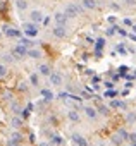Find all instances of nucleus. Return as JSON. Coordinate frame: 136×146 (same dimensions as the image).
Returning a JSON list of instances; mask_svg holds the SVG:
<instances>
[{"mask_svg":"<svg viewBox=\"0 0 136 146\" xmlns=\"http://www.w3.org/2000/svg\"><path fill=\"white\" fill-rule=\"evenodd\" d=\"M62 11L69 16V19H73V17H78L79 14H83L86 9L83 7V4H78V2H76V4H65Z\"/></svg>","mask_w":136,"mask_h":146,"instance_id":"1","label":"nucleus"},{"mask_svg":"<svg viewBox=\"0 0 136 146\" xmlns=\"http://www.w3.org/2000/svg\"><path fill=\"white\" fill-rule=\"evenodd\" d=\"M28 52H29V48L24 46V45H16V46L11 50V53L14 55L16 62H19V60H23L24 57H28Z\"/></svg>","mask_w":136,"mask_h":146,"instance_id":"2","label":"nucleus"},{"mask_svg":"<svg viewBox=\"0 0 136 146\" xmlns=\"http://www.w3.org/2000/svg\"><path fill=\"white\" fill-rule=\"evenodd\" d=\"M2 33H4V36H7V38H23V33H21L19 29L9 26V24H4V26H2Z\"/></svg>","mask_w":136,"mask_h":146,"instance_id":"3","label":"nucleus"},{"mask_svg":"<svg viewBox=\"0 0 136 146\" xmlns=\"http://www.w3.org/2000/svg\"><path fill=\"white\" fill-rule=\"evenodd\" d=\"M53 21L57 26H67V23H69V16H67L64 11H59L53 14Z\"/></svg>","mask_w":136,"mask_h":146,"instance_id":"4","label":"nucleus"},{"mask_svg":"<svg viewBox=\"0 0 136 146\" xmlns=\"http://www.w3.org/2000/svg\"><path fill=\"white\" fill-rule=\"evenodd\" d=\"M48 84H52V86H62L64 84V76L60 74V72L53 70L52 74H50V78H48Z\"/></svg>","mask_w":136,"mask_h":146,"instance_id":"5","label":"nucleus"},{"mask_svg":"<svg viewBox=\"0 0 136 146\" xmlns=\"http://www.w3.org/2000/svg\"><path fill=\"white\" fill-rule=\"evenodd\" d=\"M83 112H85V115H86L88 119H91V120H97V117L100 115V113H98V108H97V107H91V105H85Z\"/></svg>","mask_w":136,"mask_h":146,"instance_id":"6","label":"nucleus"},{"mask_svg":"<svg viewBox=\"0 0 136 146\" xmlns=\"http://www.w3.org/2000/svg\"><path fill=\"white\" fill-rule=\"evenodd\" d=\"M43 19H45V16H43V12H41V11H38V9H33V11L29 12V21H31V23H36V24H40V23H43Z\"/></svg>","mask_w":136,"mask_h":146,"instance_id":"7","label":"nucleus"},{"mask_svg":"<svg viewBox=\"0 0 136 146\" xmlns=\"http://www.w3.org/2000/svg\"><path fill=\"white\" fill-rule=\"evenodd\" d=\"M52 35H53L55 38H59V40H64V38L67 36V28H65V26H55V28L52 29Z\"/></svg>","mask_w":136,"mask_h":146,"instance_id":"8","label":"nucleus"},{"mask_svg":"<svg viewBox=\"0 0 136 146\" xmlns=\"http://www.w3.org/2000/svg\"><path fill=\"white\" fill-rule=\"evenodd\" d=\"M9 124H11L12 129H21V127H24V119L21 115H12Z\"/></svg>","mask_w":136,"mask_h":146,"instance_id":"9","label":"nucleus"},{"mask_svg":"<svg viewBox=\"0 0 136 146\" xmlns=\"http://www.w3.org/2000/svg\"><path fill=\"white\" fill-rule=\"evenodd\" d=\"M71 139H73V143H76V146H90L88 141H86V137L81 136V134H78V132H73Z\"/></svg>","mask_w":136,"mask_h":146,"instance_id":"10","label":"nucleus"},{"mask_svg":"<svg viewBox=\"0 0 136 146\" xmlns=\"http://www.w3.org/2000/svg\"><path fill=\"white\" fill-rule=\"evenodd\" d=\"M9 112H12V115H21V112H23L21 102H17V100L11 102V103H9Z\"/></svg>","mask_w":136,"mask_h":146,"instance_id":"11","label":"nucleus"},{"mask_svg":"<svg viewBox=\"0 0 136 146\" xmlns=\"http://www.w3.org/2000/svg\"><path fill=\"white\" fill-rule=\"evenodd\" d=\"M67 119H69L73 124H79L81 122V115L76 108H71V110H67Z\"/></svg>","mask_w":136,"mask_h":146,"instance_id":"12","label":"nucleus"},{"mask_svg":"<svg viewBox=\"0 0 136 146\" xmlns=\"http://www.w3.org/2000/svg\"><path fill=\"white\" fill-rule=\"evenodd\" d=\"M36 70H38V74H40V76H45V78H50V74L53 72L52 67H50L48 64H41V65H38Z\"/></svg>","mask_w":136,"mask_h":146,"instance_id":"13","label":"nucleus"},{"mask_svg":"<svg viewBox=\"0 0 136 146\" xmlns=\"http://www.w3.org/2000/svg\"><path fill=\"white\" fill-rule=\"evenodd\" d=\"M29 88H31V84H29V81H19L17 83V86H16V90L19 91V93H23V95H28L29 93Z\"/></svg>","mask_w":136,"mask_h":146,"instance_id":"14","label":"nucleus"},{"mask_svg":"<svg viewBox=\"0 0 136 146\" xmlns=\"http://www.w3.org/2000/svg\"><path fill=\"white\" fill-rule=\"evenodd\" d=\"M109 107L114 108V110H127V103L122 102V100H112V102L109 103Z\"/></svg>","mask_w":136,"mask_h":146,"instance_id":"15","label":"nucleus"},{"mask_svg":"<svg viewBox=\"0 0 136 146\" xmlns=\"http://www.w3.org/2000/svg\"><path fill=\"white\" fill-rule=\"evenodd\" d=\"M28 81H29L31 88H40V74H38V72H31Z\"/></svg>","mask_w":136,"mask_h":146,"instance_id":"16","label":"nucleus"},{"mask_svg":"<svg viewBox=\"0 0 136 146\" xmlns=\"http://www.w3.org/2000/svg\"><path fill=\"white\" fill-rule=\"evenodd\" d=\"M81 4H83V7H85L86 11H95V9H98V2H97V0H81Z\"/></svg>","mask_w":136,"mask_h":146,"instance_id":"17","label":"nucleus"},{"mask_svg":"<svg viewBox=\"0 0 136 146\" xmlns=\"http://www.w3.org/2000/svg\"><path fill=\"white\" fill-rule=\"evenodd\" d=\"M50 144H52V146H64V144H65V137L60 136V134H55V136L50 139Z\"/></svg>","mask_w":136,"mask_h":146,"instance_id":"18","label":"nucleus"},{"mask_svg":"<svg viewBox=\"0 0 136 146\" xmlns=\"http://www.w3.org/2000/svg\"><path fill=\"white\" fill-rule=\"evenodd\" d=\"M14 5H16V9H17L19 12H24V11L28 9L29 2H28V0H14Z\"/></svg>","mask_w":136,"mask_h":146,"instance_id":"19","label":"nucleus"},{"mask_svg":"<svg viewBox=\"0 0 136 146\" xmlns=\"http://www.w3.org/2000/svg\"><path fill=\"white\" fill-rule=\"evenodd\" d=\"M28 57H29V58H33V60H38V58H41V57H43V52H41V50H38V48H29Z\"/></svg>","mask_w":136,"mask_h":146,"instance_id":"20","label":"nucleus"},{"mask_svg":"<svg viewBox=\"0 0 136 146\" xmlns=\"http://www.w3.org/2000/svg\"><path fill=\"white\" fill-rule=\"evenodd\" d=\"M97 108H98V113H100V115H103V117H109V115H110V110H112L109 105H102V103H98V105H97Z\"/></svg>","mask_w":136,"mask_h":146,"instance_id":"21","label":"nucleus"},{"mask_svg":"<svg viewBox=\"0 0 136 146\" xmlns=\"http://www.w3.org/2000/svg\"><path fill=\"white\" fill-rule=\"evenodd\" d=\"M40 95H41V96H43L47 102H52V100L55 98V95H53L50 90H47V88H41V90H40Z\"/></svg>","mask_w":136,"mask_h":146,"instance_id":"22","label":"nucleus"},{"mask_svg":"<svg viewBox=\"0 0 136 146\" xmlns=\"http://www.w3.org/2000/svg\"><path fill=\"white\" fill-rule=\"evenodd\" d=\"M9 65L7 64H4V62H0V79H5L7 76H9Z\"/></svg>","mask_w":136,"mask_h":146,"instance_id":"23","label":"nucleus"},{"mask_svg":"<svg viewBox=\"0 0 136 146\" xmlns=\"http://www.w3.org/2000/svg\"><path fill=\"white\" fill-rule=\"evenodd\" d=\"M110 143H112L114 146H122V144H124L126 141H124V139H122V137H121V136H119L117 132H115V134H114V136L110 137Z\"/></svg>","mask_w":136,"mask_h":146,"instance_id":"24","label":"nucleus"},{"mask_svg":"<svg viewBox=\"0 0 136 146\" xmlns=\"http://www.w3.org/2000/svg\"><path fill=\"white\" fill-rule=\"evenodd\" d=\"M105 45H107V40H105V38H97L93 46H95V50H103Z\"/></svg>","mask_w":136,"mask_h":146,"instance_id":"25","label":"nucleus"},{"mask_svg":"<svg viewBox=\"0 0 136 146\" xmlns=\"http://www.w3.org/2000/svg\"><path fill=\"white\" fill-rule=\"evenodd\" d=\"M2 62L4 64H12V62H16V58L11 52H5V53H2Z\"/></svg>","mask_w":136,"mask_h":146,"instance_id":"26","label":"nucleus"},{"mask_svg":"<svg viewBox=\"0 0 136 146\" xmlns=\"http://www.w3.org/2000/svg\"><path fill=\"white\" fill-rule=\"evenodd\" d=\"M23 33H24L28 38H35V36H38L40 28H35V29H23Z\"/></svg>","mask_w":136,"mask_h":146,"instance_id":"27","label":"nucleus"},{"mask_svg":"<svg viewBox=\"0 0 136 146\" xmlns=\"http://www.w3.org/2000/svg\"><path fill=\"white\" fill-rule=\"evenodd\" d=\"M69 96H71V93H69V91H60V93H57V95H55V98H57V100H60V102L69 100Z\"/></svg>","mask_w":136,"mask_h":146,"instance_id":"28","label":"nucleus"},{"mask_svg":"<svg viewBox=\"0 0 136 146\" xmlns=\"http://www.w3.org/2000/svg\"><path fill=\"white\" fill-rule=\"evenodd\" d=\"M117 134H119L124 141H129V134H131V132H127L124 127H119V129H117Z\"/></svg>","mask_w":136,"mask_h":146,"instance_id":"29","label":"nucleus"},{"mask_svg":"<svg viewBox=\"0 0 136 146\" xmlns=\"http://www.w3.org/2000/svg\"><path fill=\"white\" fill-rule=\"evenodd\" d=\"M117 95H119V91H117V90H105L103 98H115Z\"/></svg>","mask_w":136,"mask_h":146,"instance_id":"30","label":"nucleus"},{"mask_svg":"<svg viewBox=\"0 0 136 146\" xmlns=\"http://www.w3.org/2000/svg\"><path fill=\"white\" fill-rule=\"evenodd\" d=\"M126 122H127V124H136V112H127Z\"/></svg>","mask_w":136,"mask_h":146,"instance_id":"31","label":"nucleus"},{"mask_svg":"<svg viewBox=\"0 0 136 146\" xmlns=\"http://www.w3.org/2000/svg\"><path fill=\"white\" fill-rule=\"evenodd\" d=\"M115 52H119L121 55H127V50H126L124 43H117V45H115Z\"/></svg>","mask_w":136,"mask_h":146,"instance_id":"32","label":"nucleus"},{"mask_svg":"<svg viewBox=\"0 0 136 146\" xmlns=\"http://www.w3.org/2000/svg\"><path fill=\"white\" fill-rule=\"evenodd\" d=\"M115 33H117V24H114V26L107 28V31H105V36H114Z\"/></svg>","mask_w":136,"mask_h":146,"instance_id":"33","label":"nucleus"},{"mask_svg":"<svg viewBox=\"0 0 136 146\" xmlns=\"http://www.w3.org/2000/svg\"><path fill=\"white\" fill-rule=\"evenodd\" d=\"M29 115H31V110H29V108H23V112H21V117H23L24 120H28V119H29Z\"/></svg>","mask_w":136,"mask_h":146,"instance_id":"34","label":"nucleus"},{"mask_svg":"<svg viewBox=\"0 0 136 146\" xmlns=\"http://www.w3.org/2000/svg\"><path fill=\"white\" fill-rule=\"evenodd\" d=\"M28 141H29L33 146H36V139H35V132H33V131H29V132H28Z\"/></svg>","mask_w":136,"mask_h":146,"instance_id":"35","label":"nucleus"},{"mask_svg":"<svg viewBox=\"0 0 136 146\" xmlns=\"http://www.w3.org/2000/svg\"><path fill=\"white\" fill-rule=\"evenodd\" d=\"M117 33H119L121 36H129V33H127L124 28H121V26H117Z\"/></svg>","mask_w":136,"mask_h":146,"instance_id":"36","label":"nucleus"},{"mask_svg":"<svg viewBox=\"0 0 136 146\" xmlns=\"http://www.w3.org/2000/svg\"><path fill=\"white\" fill-rule=\"evenodd\" d=\"M102 84H103L107 90H114V81H103Z\"/></svg>","mask_w":136,"mask_h":146,"instance_id":"37","label":"nucleus"},{"mask_svg":"<svg viewBox=\"0 0 136 146\" xmlns=\"http://www.w3.org/2000/svg\"><path fill=\"white\" fill-rule=\"evenodd\" d=\"M102 83V78L100 76H93L91 78V84H100Z\"/></svg>","mask_w":136,"mask_h":146,"instance_id":"38","label":"nucleus"},{"mask_svg":"<svg viewBox=\"0 0 136 146\" xmlns=\"http://www.w3.org/2000/svg\"><path fill=\"white\" fill-rule=\"evenodd\" d=\"M122 24H124V26H127V28H133V21H131L129 17H126V19L122 21Z\"/></svg>","mask_w":136,"mask_h":146,"instance_id":"39","label":"nucleus"},{"mask_svg":"<svg viewBox=\"0 0 136 146\" xmlns=\"http://www.w3.org/2000/svg\"><path fill=\"white\" fill-rule=\"evenodd\" d=\"M127 143H136V131L129 134V141H127Z\"/></svg>","mask_w":136,"mask_h":146,"instance_id":"40","label":"nucleus"},{"mask_svg":"<svg viewBox=\"0 0 136 146\" xmlns=\"http://www.w3.org/2000/svg\"><path fill=\"white\" fill-rule=\"evenodd\" d=\"M110 9H112V11H121L122 5H119V4H110Z\"/></svg>","mask_w":136,"mask_h":146,"instance_id":"41","label":"nucleus"},{"mask_svg":"<svg viewBox=\"0 0 136 146\" xmlns=\"http://www.w3.org/2000/svg\"><path fill=\"white\" fill-rule=\"evenodd\" d=\"M107 21H109L110 24H115V23H117V17H115V16H110V17H107Z\"/></svg>","mask_w":136,"mask_h":146,"instance_id":"42","label":"nucleus"},{"mask_svg":"<svg viewBox=\"0 0 136 146\" xmlns=\"http://www.w3.org/2000/svg\"><path fill=\"white\" fill-rule=\"evenodd\" d=\"M50 19H52L50 16H45V19H43V26H48V24H50Z\"/></svg>","mask_w":136,"mask_h":146,"instance_id":"43","label":"nucleus"},{"mask_svg":"<svg viewBox=\"0 0 136 146\" xmlns=\"http://www.w3.org/2000/svg\"><path fill=\"white\" fill-rule=\"evenodd\" d=\"M36 146H52V144H50V141H40Z\"/></svg>","mask_w":136,"mask_h":146,"instance_id":"44","label":"nucleus"},{"mask_svg":"<svg viewBox=\"0 0 136 146\" xmlns=\"http://www.w3.org/2000/svg\"><path fill=\"white\" fill-rule=\"evenodd\" d=\"M85 74H86V76H91V78H93V76H95V70H91V69H86V72H85Z\"/></svg>","mask_w":136,"mask_h":146,"instance_id":"45","label":"nucleus"},{"mask_svg":"<svg viewBox=\"0 0 136 146\" xmlns=\"http://www.w3.org/2000/svg\"><path fill=\"white\" fill-rule=\"evenodd\" d=\"M127 95H129V90H127V88H126L124 91H121V96H127Z\"/></svg>","mask_w":136,"mask_h":146,"instance_id":"46","label":"nucleus"},{"mask_svg":"<svg viewBox=\"0 0 136 146\" xmlns=\"http://www.w3.org/2000/svg\"><path fill=\"white\" fill-rule=\"evenodd\" d=\"M26 108H29V110H31V112H33V110H35V105H33V103H31V102H29V103H28V105H26Z\"/></svg>","mask_w":136,"mask_h":146,"instance_id":"47","label":"nucleus"},{"mask_svg":"<svg viewBox=\"0 0 136 146\" xmlns=\"http://www.w3.org/2000/svg\"><path fill=\"white\" fill-rule=\"evenodd\" d=\"M127 38H129V40H133V41L136 43V35H133V33H129V36H127Z\"/></svg>","mask_w":136,"mask_h":146,"instance_id":"48","label":"nucleus"},{"mask_svg":"<svg viewBox=\"0 0 136 146\" xmlns=\"http://www.w3.org/2000/svg\"><path fill=\"white\" fill-rule=\"evenodd\" d=\"M126 5H134V0H124Z\"/></svg>","mask_w":136,"mask_h":146,"instance_id":"49","label":"nucleus"},{"mask_svg":"<svg viewBox=\"0 0 136 146\" xmlns=\"http://www.w3.org/2000/svg\"><path fill=\"white\" fill-rule=\"evenodd\" d=\"M131 31H133V33L136 35V24H133V28H131Z\"/></svg>","mask_w":136,"mask_h":146,"instance_id":"50","label":"nucleus"},{"mask_svg":"<svg viewBox=\"0 0 136 146\" xmlns=\"http://www.w3.org/2000/svg\"><path fill=\"white\" fill-rule=\"evenodd\" d=\"M129 146H136V143H129Z\"/></svg>","mask_w":136,"mask_h":146,"instance_id":"51","label":"nucleus"},{"mask_svg":"<svg viewBox=\"0 0 136 146\" xmlns=\"http://www.w3.org/2000/svg\"><path fill=\"white\" fill-rule=\"evenodd\" d=\"M2 35H4V33H2V31H0V36H2Z\"/></svg>","mask_w":136,"mask_h":146,"instance_id":"52","label":"nucleus"}]
</instances>
